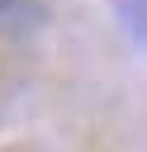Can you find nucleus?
I'll list each match as a JSON object with an SVG mask.
<instances>
[{"mask_svg": "<svg viewBox=\"0 0 147 152\" xmlns=\"http://www.w3.org/2000/svg\"><path fill=\"white\" fill-rule=\"evenodd\" d=\"M47 24V0H0V33L28 38Z\"/></svg>", "mask_w": 147, "mask_h": 152, "instance_id": "nucleus-1", "label": "nucleus"}, {"mask_svg": "<svg viewBox=\"0 0 147 152\" xmlns=\"http://www.w3.org/2000/svg\"><path fill=\"white\" fill-rule=\"evenodd\" d=\"M114 10H119V24L128 28V38L147 48V0H114Z\"/></svg>", "mask_w": 147, "mask_h": 152, "instance_id": "nucleus-2", "label": "nucleus"}]
</instances>
